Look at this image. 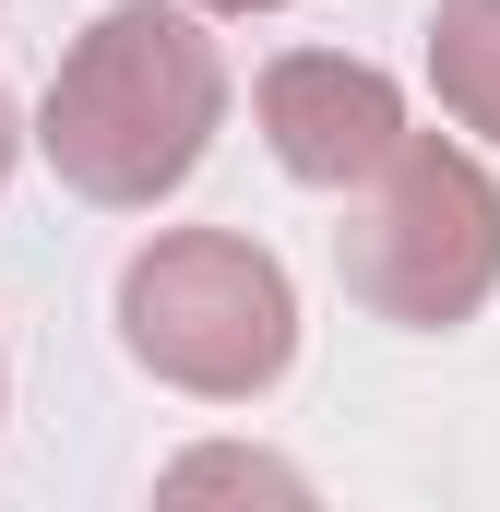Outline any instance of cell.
Returning a JSON list of instances; mask_svg holds the SVG:
<instances>
[{
  "label": "cell",
  "mask_w": 500,
  "mask_h": 512,
  "mask_svg": "<svg viewBox=\"0 0 500 512\" xmlns=\"http://www.w3.org/2000/svg\"><path fill=\"white\" fill-rule=\"evenodd\" d=\"M167 489H298V477H286V465H239V453H191Z\"/></svg>",
  "instance_id": "8992f818"
},
{
  "label": "cell",
  "mask_w": 500,
  "mask_h": 512,
  "mask_svg": "<svg viewBox=\"0 0 500 512\" xmlns=\"http://www.w3.org/2000/svg\"><path fill=\"white\" fill-rule=\"evenodd\" d=\"M203 12H286V0H203Z\"/></svg>",
  "instance_id": "ba28073f"
},
{
  "label": "cell",
  "mask_w": 500,
  "mask_h": 512,
  "mask_svg": "<svg viewBox=\"0 0 500 512\" xmlns=\"http://www.w3.org/2000/svg\"><path fill=\"white\" fill-rule=\"evenodd\" d=\"M334 274L370 322H405V334H453L477 322L500 286V191L489 167L453 143V131H405L358 179L346 227H334Z\"/></svg>",
  "instance_id": "7a4b0ae2"
},
{
  "label": "cell",
  "mask_w": 500,
  "mask_h": 512,
  "mask_svg": "<svg viewBox=\"0 0 500 512\" xmlns=\"http://www.w3.org/2000/svg\"><path fill=\"white\" fill-rule=\"evenodd\" d=\"M250 120H262V143H274V167H286V179H310V191H358L381 155L405 143V96H393V72H381V60H346V48H286V60H262Z\"/></svg>",
  "instance_id": "277c9868"
},
{
  "label": "cell",
  "mask_w": 500,
  "mask_h": 512,
  "mask_svg": "<svg viewBox=\"0 0 500 512\" xmlns=\"http://www.w3.org/2000/svg\"><path fill=\"white\" fill-rule=\"evenodd\" d=\"M120 346L167 393L250 405L298 358V286L239 227H167V239H143L120 262Z\"/></svg>",
  "instance_id": "3957f363"
},
{
  "label": "cell",
  "mask_w": 500,
  "mask_h": 512,
  "mask_svg": "<svg viewBox=\"0 0 500 512\" xmlns=\"http://www.w3.org/2000/svg\"><path fill=\"white\" fill-rule=\"evenodd\" d=\"M12 143H24V120H12V96H0V179H12Z\"/></svg>",
  "instance_id": "52a82bcc"
},
{
  "label": "cell",
  "mask_w": 500,
  "mask_h": 512,
  "mask_svg": "<svg viewBox=\"0 0 500 512\" xmlns=\"http://www.w3.org/2000/svg\"><path fill=\"white\" fill-rule=\"evenodd\" d=\"M227 120V48L203 36V0H120L96 12L48 96H36V155L60 167L72 203L155 215Z\"/></svg>",
  "instance_id": "6da1fadb"
},
{
  "label": "cell",
  "mask_w": 500,
  "mask_h": 512,
  "mask_svg": "<svg viewBox=\"0 0 500 512\" xmlns=\"http://www.w3.org/2000/svg\"><path fill=\"white\" fill-rule=\"evenodd\" d=\"M0 393H12V382H0Z\"/></svg>",
  "instance_id": "9c48e42d"
},
{
  "label": "cell",
  "mask_w": 500,
  "mask_h": 512,
  "mask_svg": "<svg viewBox=\"0 0 500 512\" xmlns=\"http://www.w3.org/2000/svg\"><path fill=\"white\" fill-rule=\"evenodd\" d=\"M429 84L477 143H500V0H441L429 12Z\"/></svg>",
  "instance_id": "5b68a950"
}]
</instances>
